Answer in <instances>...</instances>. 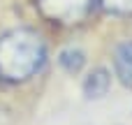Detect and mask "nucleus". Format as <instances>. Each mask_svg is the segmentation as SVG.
Returning <instances> with one entry per match:
<instances>
[{
    "label": "nucleus",
    "instance_id": "f257e3e1",
    "mask_svg": "<svg viewBox=\"0 0 132 125\" xmlns=\"http://www.w3.org/2000/svg\"><path fill=\"white\" fill-rule=\"evenodd\" d=\"M46 63V46L35 30L14 28L0 37V77L7 81H26Z\"/></svg>",
    "mask_w": 132,
    "mask_h": 125
},
{
    "label": "nucleus",
    "instance_id": "f03ea898",
    "mask_svg": "<svg viewBox=\"0 0 132 125\" xmlns=\"http://www.w3.org/2000/svg\"><path fill=\"white\" fill-rule=\"evenodd\" d=\"M93 0H37V9L44 19L58 23H79L90 12Z\"/></svg>",
    "mask_w": 132,
    "mask_h": 125
},
{
    "label": "nucleus",
    "instance_id": "7ed1b4c3",
    "mask_svg": "<svg viewBox=\"0 0 132 125\" xmlns=\"http://www.w3.org/2000/svg\"><path fill=\"white\" fill-rule=\"evenodd\" d=\"M114 70L123 86L132 88V39H125L114 51Z\"/></svg>",
    "mask_w": 132,
    "mask_h": 125
},
{
    "label": "nucleus",
    "instance_id": "20e7f679",
    "mask_svg": "<svg viewBox=\"0 0 132 125\" xmlns=\"http://www.w3.org/2000/svg\"><path fill=\"white\" fill-rule=\"evenodd\" d=\"M111 86V77L104 67H97L93 70L86 79H84V95L90 97V100H97V97H104L107 90Z\"/></svg>",
    "mask_w": 132,
    "mask_h": 125
},
{
    "label": "nucleus",
    "instance_id": "39448f33",
    "mask_svg": "<svg viewBox=\"0 0 132 125\" xmlns=\"http://www.w3.org/2000/svg\"><path fill=\"white\" fill-rule=\"evenodd\" d=\"M58 63H60V67H63L67 74H79V72H81V67L86 65V53H84L81 49L67 46V49H63V51H60Z\"/></svg>",
    "mask_w": 132,
    "mask_h": 125
},
{
    "label": "nucleus",
    "instance_id": "423d86ee",
    "mask_svg": "<svg viewBox=\"0 0 132 125\" xmlns=\"http://www.w3.org/2000/svg\"><path fill=\"white\" fill-rule=\"evenodd\" d=\"M97 2L109 14H118V16H130L132 14V0H97Z\"/></svg>",
    "mask_w": 132,
    "mask_h": 125
}]
</instances>
